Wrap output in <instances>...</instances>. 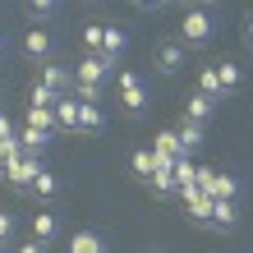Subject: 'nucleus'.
I'll use <instances>...</instances> for the list:
<instances>
[{
    "label": "nucleus",
    "instance_id": "c756f323",
    "mask_svg": "<svg viewBox=\"0 0 253 253\" xmlns=\"http://www.w3.org/2000/svg\"><path fill=\"white\" fill-rule=\"evenodd\" d=\"M14 253H46V244H37V240H28V244H19Z\"/></svg>",
    "mask_w": 253,
    "mask_h": 253
},
{
    "label": "nucleus",
    "instance_id": "39448f33",
    "mask_svg": "<svg viewBox=\"0 0 253 253\" xmlns=\"http://www.w3.org/2000/svg\"><path fill=\"white\" fill-rule=\"evenodd\" d=\"M37 83L46 87L51 97H69V92H74V74H69L65 65H51V60L42 65V74H37Z\"/></svg>",
    "mask_w": 253,
    "mask_h": 253
},
{
    "label": "nucleus",
    "instance_id": "7ed1b4c3",
    "mask_svg": "<svg viewBox=\"0 0 253 253\" xmlns=\"http://www.w3.org/2000/svg\"><path fill=\"white\" fill-rule=\"evenodd\" d=\"M115 87H120V101H125V111H129V115H143V111H147V87H143V74L125 69L120 79H115Z\"/></svg>",
    "mask_w": 253,
    "mask_h": 253
},
{
    "label": "nucleus",
    "instance_id": "f03ea898",
    "mask_svg": "<svg viewBox=\"0 0 253 253\" xmlns=\"http://www.w3.org/2000/svg\"><path fill=\"white\" fill-rule=\"evenodd\" d=\"M207 42H212V14L207 9H184L180 46H207Z\"/></svg>",
    "mask_w": 253,
    "mask_h": 253
},
{
    "label": "nucleus",
    "instance_id": "ddd939ff",
    "mask_svg": "<svg viewBox=\"0 0 253 253\" xmlns=\"http://www.w3.org/2000/svg\"><path fill=\"white\" fill-rule=\"evenodd\" d=\"M55 125H60V133H79V101H74V92L55 101Z\"/></svg>",
    "mask_w": 253,
    "mask_h": 253
},
{
    "label": "nucleus",
    "instance_id": "423d86ee",
    "mask_svg": "<svg viewBox=\"0 0 253 253\" xmlns=\"http://www.w3.org/2000/svg\"><path fill=\"white\" fill-rule=\"evenodd\" d=\"M180 203H184V216L189 221H198V226H207V216H212V198L198 189V184H189V189H180Z\"/></svg>",
    "mask_w": 253,
    "mask_h": 253
},
{
    "label": "nucleus",
    "instance_id": "f8f14e48",
    "mask_svg": "<svg viewBox=\"0 0 253 253\" xmlns=\"http://www.w3.org/2000/svg\"><path fill=\"white\" fill-rule=\"evenodd\" d=\"M216 115V101L212 97H203V92H193L189 101H184V120H193V125H207Z\"/></svg>",
    "mask_w": 253,
    "mask_h": 253
},
{
    "label": "nucleus",
    "instance_id": "2f4dec72",
    "mask_svg": "<svg viewBox=\"0 0 253 253\" xmlns=\"http://www.w3.org/2000/svg\"><path fill=\"white\" fill-rule=\"evenodd\" d=\"M0 51H5V37H0Z\"/></svg>",
    "mask_w": 253,
    "mask_h": 253
},
{
    "label": "nucleus",
    "instance_id": "4be33fe9",
    "mask_svg": "<svg viewBox=\"0 0 253 253\" xmlns=\"http://www.w3.org/2000/svg\"><path fill=\"white\" fill-rule=\"evenodd\" d=\"M97 129H101V106L79 101V133H97Z\"/></svg>",
    "mask_w": 253,
    "mask_h": 253
},
{
    "label": "nucleus",
    "instance_id": "7c9ffc66",
    "mask_svg": "<svg viewBox=\"0 0 253 253\" xmlns=\"http://www.w3.org/2000/svg\"><path fill=\"white\" fill-rule=\"evenodd\" d=\"M244 42H249V46H253V14H249V19H244Z\"/></svg>",
    "mask_w": 253,
    "mask_h": 253
},
{
    "label": "nucleus",
    "instance_id": "2eb2a0df",
    "mask_svg": "<svg viewBox=\"0 0 253 253\" xmlns=\"http://www.w3.org/2000/svg\"><path fill=\"white\" fill-rule=\"evenodd\" d=\"M129 170L138 175L143 184L152 180V175H157V157H152V147H133V152H129Z\"/></svg>",
    "mask_w": 253,
    "mask_h": 253
},
{
    "label": "nucleus",
    "instance_id": "20e7f679",
    "mask_svg": "<svg viewBox=\"0 0 253 253\" xmlns=\"http://www.w3.org/2000/svg\"><path fill=\"white\" fill-rule=\"evenodd\" d=\"M42 170H46V166H42V157H37V152H23L5 175H0V180H5L9 189H33V180H37Z\"/></svg>",
    "mask_w": 253,
    "mask_h": 253
},
{
    "label": "nucleus",
    "instance_id": "4468645a",
    "mask_svg": "<svg viewBox=\"0 0 253 253\" xmlns=\"http://www.w3.org/2000/svg\"><path fill=\"white\" fill-rule=\"evenodd\" d=\"M175 138H180V152L193 157V147H203V125H193V120H184V115H180V125H175Z\"/></svg>",
    "mask_w": 253,
    "mask_h": 253
},
{
    "label": "nucleus",
    "instance_id": "b1692460",
    "mask_svg": "<svg viewBox=\"0 0 253 253\" xmlns=\"http://www.w3.org/2000/svg\"><path fill=\"white\" fill-rule=\"evenodd\" d=\"M23 157V147H19V138H5V143H0V175H5L9 166H14V161H19Z\"/></svg>",
    "mask_w": 253,
    "mask_h": 253
},
{
    "label": "nucleus",
    "instance_id": "aec40b11",
    "mask_svg": "<svg viewBox=\"0 0 253 253\" xmlns=\"http://www.w3.org/2000/svg\"><path fill=\"white\" fill-rule=\"evenodd\" d=\"M28 193H33V198H37V203H51V198H55V193H60V180H55V175H51V170H42V175H37V180H33V189H28Z\"/></svg>",
    "mask_w": 253,
    "mask_h": 253
},
{
    "label": "nucleus",
    "instance_id": "6ab92c4d",
    "mask_svg": "<svg viewBox=\"0 0 253 253\" xmlns=\"http://www.w3.org/2000/svg\"><path fill=\"white\" fill-rule=\"evenodd\" d=\"M216 79H221V97H230V92H240V83H244V74H240V65H230V60H221V65H216Z\"/></svg>",
    "mask_w": 253,
    "mask_h": 253
},
{
    "label": "nucleus",
    "instance_id": "f257e3e1",
    "mask_svg": "<svg viewBox=\"0 0 253 253\" xmlns=\"http://www.w3.org/2000/svg\"><path fill=\"white\" fill-rule=\"evenodd\" d=\"M69 74H74V92L97 106V101H101V87H106V79H111V65L97 60V55H83V60L74 65Z\"/></svg>",
    "mask_w": 253,
    "mask_h": 253
},
{
    "label": "nucleus",
    "instance_id": "9b49d317",
    "mask_svg": "<svg viewBox=\"0 0 253 253\" xmlns=\"http://www.w3.org/2000/svg\"><path fill=\"white\" fill-rule=\"evenodd\" d=\"M55 235H60V216L46 212V207H42V212H33V240H37V244H51Z\"/></svg>",
    "mask_w": 253,
    "mask_h": 253
},
{
    "label": "nucleus",
    "instance_id": "473e14b6",
    "mask_svg": "<svg viewBox=\"0 0 253 253\" xmlns=\"http://www.w3.org/2000/svg\"><path fill=\"white\" fill-rule=\"evenodd\" d=\"M0 253H5V249H0Z\"/></svg>",
    "mask_w": 253,
    "mask_h": 253
},
{
    "label": "nucleus",
    "instance_id": "9d476101",
    "mask_svg": "<svg viewBox=\"0 0 253 253\" xmlns=\"http://www.w3.org/2000/svg\"><path fill=\"white\" fill-rule=\"evenodd\" d=\"M157 69L161 74H180L184 69V46L180 42H161L157 46Z\"/></svg>",
    "mask_w": 253,
    "mask_h": 253
},
{
    "label": "nucleus",
    "instance_id": "bb28decb",
    "mask_svg": "<svg viewBox=\"0 0 253 253\" xmlns=\"http://www.w3.org/2000/svg\"><path fill=\"white\" fill-rule=\"evenodd\" d=\"M28 14L42 23V19H51V14H55V5H51V0H33V5H28Z\"/></svg>",
    "mask_w": 253,
    "mask_h": 253
},
{
    "label": "nucleus",
    "instance_id": "393cba45",
    "mask_svg": "<svg viewBox=\"0 0 253 253\" xmlns=\"http://www.w3.org/2000/svg\"><path fill=\"white\" fill-rule=\"evenodd\" d=\"M101 33H106V23H87V28H83V46H87V55L101 51Z\"/></svg>",
    "mask_w": 253,
    "mask_h": 253
},
{
    "label": "nucleus",
    "instance_id": "0eeeda50",
    "mask_svg": "<svg viewBox=\"0 0 253 253\" xmlns=\"http://www.w3.org/2000/svg\"><path fill=\"white\" fill-rule=\"evenodd\" d=\"M23 51H28V60L46 65V60H51V33H46V28H28V37H23Z\"/></svg>",
    "mask_w": 253,
    "mask_h": 253
},
{
    "label": "nucleus",
    "instance_id": "a878e982",
    "mask_svg": "<svg viewBox=\"0 0 253 253\" xmlns=\"http://www.w3.org/2000/svg\"><path fill=\"white\" fill-rule=\"evenodd\" d=\"M55 101H60V97H51V92H46V87H42V83H33V92H28V106H42V111H55Z\"/></svg>",
    "mask_w": 253,
    "mask_h": 253
},
{
    "label": "nucleus",
    "instance_id": "a211bd4d",
    "mask_svg": "<svg viewBox=\"0 0 253 253\" xmlns=\"http://www.w3.org/2000/svg\"><path fill=\"white\" fill-rule=\"evenodd\" d=\"M28 129H37V133H60V125H55V111H42V106H28Z\"/></svg>",
    "mask_w": 253,
    "mask_h": 253
},
{
    "label": "nucleus",
    "instance_id": "f3484780",
    "mask_svg": "<svg viewBox=\"0 0 253 253\" xmlns=\"http://www.w3.org/2000/svg\"><path fill=\"white\" fill-rule=\"evenodd\" d=\"M69 253H106V240H101L97 230H74Z\"/></svg>",
    "mask_w": 253,
    "mask_h": 253
},
{
    "label": "nucleus",
    "instance_id": "c85d7f7f",
    "mask_svg": "<svg viewBox=\"0 0 253 253\" xmlns=\"http://www.w3.org/2000/svg\"><path fill=\"white\" fill-rule=\"evenodd\" d=\"M5 138H19V129H14V120L0 111V143H5Z\"/></svg>",
    "mask_w": 253,
    "mask_h": 253
},
{
    "label": "nucleus",
    "instance_id": "412c9836",
    "mask_svg": "<svg viewBox=\"0 0 253 253\" xmlns=\"http://www.w3.org/2000/svg\"><path fill=\"white\" fill-rule=\"evenodd\" d=\"M198 92H203V97H212V101H221V79H216V65H203V69H198Z\"/></svg>",
    "mask_w": 253,
    "mask_h": 253
},
{
    "label": "nucleus",
    "instance_id": "dca6fc26",
    "mask_svg": "<svg viewBox=\"0 0 253 253\" xmlns=\"http://www.w3.org/2000/svg\"><path fill=\"white\" fill-rule=\"evenodd\" d=\"M152 157H161V161L184 157V152H180V138H175V129H161V133H152Z\"/></svg>",
    "mask_w": 253,
    "mask_h": 253
},
{
    "label": "nucleus",
    "instance_id": "5701e85b",
    "mask_svg": "<svg viewBox=\"0 0 253 253\" xmlns=\"http://www.w3.org/2000/svg\"><path fill=\"white\" fill-rule=\"evenodd\" d=\"M147 189H152L157 198H170V193H180V184H175V175H170V170H157L152 180H147Z\"/></svg>",
    "mask_w": 253,
    "mask_h": 253
},
{
    "label": "nucleus",
    "instance_id": "cd10ccee",
    "mask_svg": "<svg viewBox=\"0 0 253 253\" xmlns=\"http://www.w3.org/2000/svg\"><path fill=\"white\" fill-rule=\"evenodd\" d=\"M9 240H14V216L0 212V249H9Z\"/></svg>",
    "mask_w": 253,
    "mask_h": 253
},
{
    "label": "nucleus",
    "instance_id": "6e6552de",
    "mask_svg": "<svg viewBox=\"0 0 253 253\" xmlns=\"http://www.w3.org/2000/svg\"><path fill=\"white\" fill-rule=\"evenodd\" d=\"M125 46H129L125 28H106V33H101V51H97V60L115 65V60H120V55H125Z\"/></svg>",
    "mask_w": 253,
    "mask_h": 253
},
{
    "label": "nucleus",
    "instance_id": "1a4fd4ad",
    "mask_svg": "<svg viewBox=\"0 0 253 253\" xmlns=\"http://www.w3.org/2000/svg\"><path fill=\"white\" fill-rule=\"evenodd\" d=\"M207 226L230 235L235 226H240V203H212V216H207Z\"/></svg>",
    "mask_w": 253,
    "mask_h": 253
}]
</instances>
